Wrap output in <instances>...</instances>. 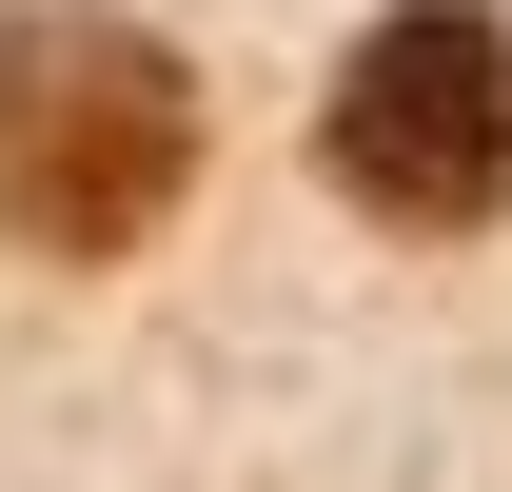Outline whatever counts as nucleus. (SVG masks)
Masks as SVG:
<instances>
[{
    "mask_svg": "<svg viewBox=\"0 0 512 492\" xmlns=\"http://www.w3.org/2000/svg\"><path fill=\"white\" fill-rule=\"evenodd\" d=\"M335 197L394 217V237H473L512 197V20L473 0H394L375 40L335 60Z\"/></svg>",
    "mask_w": 512,
    "mask_h": 492,
    "instance_id": "nucleus-2",
    "label": "nucleus"
},
{
    "mask_svg": "<svg viewBox=\"0 0 512 492\" xmlns=\"http://www.w3.org/2000/svg\"><path fill=\"white\" fill-rule=\"evenodd\" d=\"M197 178V79L138 20H0V237L20 256H138Z\"/></svg>",
    "mask_w": 512,
    "mask_h": 492,
    "instance_id": "nucleus-1",
    "label": "nucleus"
}]
</instances>
